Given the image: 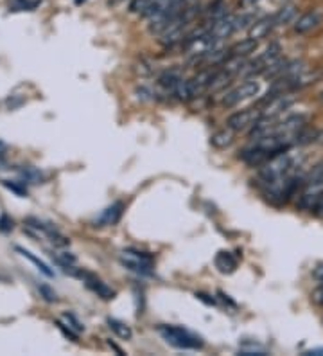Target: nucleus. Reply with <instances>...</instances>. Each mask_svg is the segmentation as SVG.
I'll use <instances>...</instances> for the list:
<instances>
[{
  "mask_svg": "<svg viewBox=\"0 0 323 356\" xmlns=\"http://www.w3.org/2000/svg\"><path fill=\"white\" fill-rule=\"evenodd\" d=\"M323 198V162H318L316 166L304 176L302 189L296 195V207L304 213H316L320 202Z\"/></svg>",
  "mask_w": 323,
  "mask_h": 356,
  "instance_id": "nucleus-1",
  "label": "nucleus"
},
{
  "mask_svg": "<svg viewBox=\"0 0 323 356\" xmlns=\"http://www.w3.org/2000/svg\"><path fill=\"white\" fill-rule=\"evenodd\" d=\"M157 331L160 333L162 338L166 340L169 346L176 347V349H181V351H198V349H203L205 342L203 338L196 333L189 331L183 326H175V324H160L157 328Z\"/></svg>",
  "mask_w": 323,
  "mask_h": 356,
  "instance_id": "nucleus-2",
  "label": "nucleus"
},
{
  "mask_svg": "<svg viewBox=\"0 0 323 356\" xmlns=\"http://www.w3.org/2000/svg\"><path fill=\"white\" fill-rule=\"evenodd\" d=\"M120 265L128 270L135 272L138 276H153V261L155 256L151 252L138 250V248H128L120 254Z\"/></svg>",
  "mask_w": 323,
  "mask_h": 356,
  "instance_id": "nucleus-3",
  "label": "nucleus"
},
{
  "mask_svg": "<svg viewBox=\"0 0 323 356\" xmlns=\"http://www.w3.org/2000/svg\"><path fill=\"white\" fill-rule=\"evenodd\" d=\"M218 69V67H216ZM216 69L212 67H205L201 69L198 74L190 78V80L185 81V91H187V101H192L196 97L203 95L205 92H209V86L212 83V78L216 74Z\"/></svg>",
  "mask_w": 323,
  "mask_h": 356,
  "instance_id": "nucleus-4",
  "label": "nucleus"
},
{
  "mask_svg": "<svg viewBox=\"0 0 323 356\" xmlns=\"http://www.w3.org/2000/svg\"><path fill=\"white\" fill-rule=\"evenodd\" d=\"M259 92H261V83L255 80H248L224 95L223 101H221V105H223L224 108H232V106L239 105V103H242V101L255 97Z\"/></svg>",
  "mask_w": 323,
  "mask_h": 356,
  "instance_id": "nucleus-5",
  "label": "nucleus"
},
{
  "mask_svg": "<svg viewBox=\"0 0 323 356\" xmlns=\"http://www.w3.org/2000/svg\"><path fill=\"white\" fill-rule=\"evenodd\" d=\"M295 103V95L291 92H284L281 95H275L268 99L264 105H261V117H270V119H279V115H282L285 110H289L291 105Z\"/></svg>",
  "mask_w": 323,
  "mask_h": 356,
  "instance_id": "nucleus-6",
  "label": "nucleus"
},
{
  "mask_svg": "<svg viewBox=\"0 0 323 356\" xmlns=\"http://www.w3.org/2000/svg\"><path fill=\"white\" fill-rule=\"evenodd\" d=\"M29 228H34L36 233H42L43 236H47L51 241L56 245V247H68L70 245V239H68L65 234H62L54 227L53 224H47V222H42L38 218H33V216H29L27 219L24 222Z\"/></svg>",
  "mask_w": 323,
  "mask_h": 356,
  "instance_id": "nucleus-7",
  "label": "nucleus"
},
{
  "mask_svg": "<svg viewBox=\"0 0 323 356\" xmlns=\"http://www.w3.org/2000/svg\"><path fill=\"white\" fill-rule=\"evenodd\" d=\"M259 117H261V110L259 108L239 110V112H235L227 119V128L232 130L233 133L244 132V130L252 128Z\"/></svg>",
  "mask_w": 323,
  "mask_h": 356,
  "instance_id": "nucleus-8",
  "label": "nucleus"
},
{
  "mask_svg": "<svg viewBox=\"0 0 323 356\" xmlns=\"http://www.w3.org/2000/svg\"><path fill=\"white\" fill-rule=\"evenodd\" d=\"M233 20H235V14H224L223 19H219L218 22L209 27L210 36L216 40V42H221V40L229 38L235 33V25H233Z\"/></svg>",
  "mask_w": 323,
  "mask_h": 356,
  "instance_id": "nucleus-9",
  "label": "nucleus"
},
{
  "mask_svg": "<svg viewBox=\"0 0 323 356\" xmlns=\"http://www.w3.org/2000/svg\"><path fill=\"white\" fill-rule=\"evenodd\" d=\"M124 214V204L122 202H115L109 207H106L103 213L99 214V218L95 219V227H114L120 222Z\"/></svg>",
  "mask_w": 323,
  "mask_h": 356,
  "instance_id": "nucleus-10",
  "label": "nucleus"
},
{
  "mask_svg": "<svg viewBox=\"0 0 323 356\" xmlns=\"http://www.w3.org/2000/svg\"><path fill=\"white\" fill-rule=\"evenodd\" d=\"M275 27V14H268V16H262V19L253 22L252 27L248 29V36L259 42V40H264L266 36H270V33Z\"/></svg>",
  "mask_w": 323,
  "mask_h": 356,
  "instance_id": "nucleus-11",
  "label": "nucleus"
},
{
  "mask_svg": "<svg viewBox=\"0 0 323 356\" xmlns=\"http://www.w3.org/2000/svg\"><path fill=\"white\" fill-rule=\"evenodd\" d=\"M322 22V14L318 11H309V13H304L295 22V33L296 34H307L309 31L316 29Z\"/></svg>",
  "mask_w": 323,
  "mask_h": 356,
  "instance_id": "nucleus-12",
  "label": "nucleus"
},
{
  "mask_svg": "<svg viewBox=\"0 0 323 356\" xmlns=\"http://www.w3.org/2000/svg\"><path fill=\"white\" fill-rule=\"evenodd\" d=\"M214 265L221 274H233L235 268H237V257L233 256L232 252L221 250L216 254Z\"/></svg>",
  "mask_w": 323,
  "mask_h": 356,
  "instance_id": "nucleus-13",
  "label": "nucleus"
},
{
  "mask_svg": "<svg viewBox=\"0 0 323 356\" xmlns=\"http://www.w3.org/2000/svg\"><path fill=\"white\" fill-rule=\"evenodd\" d=\"M259 47V42L253 38H244L241 42L233 43L232 47H229V56H237V58H248L250 54H253Z\"/></svg>",
  "mask_w": 323,
  "mask_h": 356,
  "instance_id": "nucleus-14",
  "label": "nucleus"
},
{
  "mask_svg": "<svg viewBox=\"0 0 323 356\" xmlns=\"http://www.w3.org/2000/svg\"><path fill=\"white\" fill-rule=\"evenodd\" d=\"M14 250L18 252L20 256H24L25 259H29V261L33 263V265H36V268H38V270L42 272L43 276L51 277V279H53V277H54V270H53V268H51V266H49L45 261H42L40 257L34 256L33 252H29L27 248H24V247H14Z\"/></svg>",
  "mask_w": 323,
  "mask_h": 356,
  "instance_id": "nucleus-15",
  "label": "nucleus"
},
{
  "mask_svg": "<svg viewBox=\"0 0 323 356\" xmlns=\"http://www.w3.org/2000/svg\"><path fill=\"white\" fill-rule=\"evenodd\" d=\"M181 80H183V78H181L180 72L167 71V72H164L160 78H158V85H160L162 88H166L167 92H172V94H175L176 86L180 85Z\"/></svg>",
  "mask_w": 323,
  "mask_h": 356,
  "instance_id": "nucleus-16",
  "label": "nucleus"
},
{
  "mask_svg": "<svg viewBox=\"0 0 323 356\" xmlns=\"http://www.w3.org/2000/svg\"><path fill=\"white\" fill-rule=\"evenodd\" d=\"M232 143H233V132L229 128L218 130V132L212 133V137H210V144H212L216 150H224V147H229Z\"/></svg>",
  "mask_w": 323,
  "mask_h": 356,
  "instance_id": "nucleus-17",
  "label": "nucleus"
},
{
  "mask_svg": "<svg viewBox=\"0 0 323 356\" xmlns=\"http://www.w3.org/2000/svg\"><path fill=\"white\" fill-rule=\"evenodd\" d=\"M106 324H108V328L112 329V333H115V335H117L119 338H122V340H129V338L133 337V331H131V328H129L126 322L119 320V318L109 317L108 320H106Z\"/></svg>",
  "mask_w": 323,
  "mask_h": 356,
  "instance_id": "nucleus-18",
  "label": "nucleus"
},
{
  "mask_svg": "<svg viewBox=\"0 0 323 356\" xmlns=\"http://www.w3.org/2000/svg\"><path fill=\"white\" fill-rule=\"evenodd\" d=\"M296 14V8L293 4H285L282 5L281 10L275 13V24L276 27H281V25H287L291 20L295 19Z\"/></svg>",
  "mask_w": 323,
  "mask_h": 356,
  "instance_id": "nucleus-19",
  "label": "nucleus"
},
{
  "mask_svg": "<svg viewBox=\"0 0 323 356\" xmlns=\"http://www.w3.org/2000/svg\"><path fill=\"white\" fill-rule=\"evenodd\" d=\"M53 259L57 265L62 266L65 272H68L72 266L77 265V257L74 256V254H70V252H62V254H56V256L53 254Z\"/></svg>",
  "mask_w": 323,
  "mask_h": 356,
  "instance_id": "nucleus-20",
  "label": "nucleus"
},
{
  "mask_svg": "<svg viewBox=\"0 0 323 356\" xmlns=\"http://www.w3.org/2000/svg\"><path fill=\"white\" fill-rule=\"evenodd\" d=\"M0 184L4 185L5 189H10L11 193H14L16 196H20V198H25L27 196V185H25V182H20V180H2Z\"/></svg>",
  "mask_w": 323,
  "mask_h": 356,
  "instance_id": "nucleus-21",
  "label": "nucleus"
},
{
  "mask_svg": "<svg viewBox=\"0 0 323 356\" xmlns=\"http://www.w3.org/2000/svg\"><path fill=\"white\" fill-rule=\"evenodd\" d=\"M255 20H257L255 14H252V13H244V14H239V16H235V20H233V25H235V33H237V31H241V29H250Z\"/></svg>",
  "mask_w": 323,
  "mask_h": 356,
  "instance_id": "nucleus-22",
  "label": "nucleus"
},
{
  "mask_svg": "<svg viewBox=\"0 0 323 356\" xmlns=\"http://www.w3.org/2000/svg\"><path fill=\"white\" fill-rule=\"evenodd\" d=\"M18 171L22 173V176H24L27 182H33V184H42L43 182V175L38 169H34V167H18Z\"/></svg>",
  "mask_w": 323,
  "mask_h": 356,
  "instance_id": "nucleus-23",
  "label": "nucleus"
},
{
  "mask_svg": "<svg viewBox=\"0 0 323 356\" xmlns=\"http://www.w3.org/2000/svg\"><path fill=\"white\" fill-rule=\"evenodd\" d=\"M42 4V0H16V4L10 8V11H34Z\"/></svg>",
  "mask_w": 323,
  "mask_h": 356,
  "instance_id": "nucleus-24",
  "label": "nucleus"
},
{
  "mask_svg": "<svg viewBox=\"0 0 323 356\" xmlns=\"http://www.w3.org/2000/svg\"><path fill=\"white\" fill-rule=\"evenodd\" d=\"M54 324H56V328L63 333V337L70 338L72 342H77L79 335H77V331H74V329H72L70 326L65 322V320H54Z\"/></svg>",
  "mask_w": 323,
  "mask_h": 356,
  "instance_id": "nucleus-25",
  "label": "nucleus"
},
{
  "mask_svg": "<svg viewBox=\"0 0 323 356\" xmlns=\"http://www.w3.org/2000/svg\"><path fill=\"white\" fill-rule=\"evenodd\" d=\"M63 320H65V322H67L68 326L74 329V331H77V333L85 331V324L81 322L79 318H77L74 313H70V311H65V313H63Z\"/></svg>",
  "mask_w": 323,
  "mask_h": 356,
  "instance_id": "nucleus-26",
  "label": "nucleus"
},
{
  "mask_svg": "<svg viewBox=\"0 0 323 356\" xmlns=\"http://www.w3.org/2000/svg\"><path fill=\"white\" fill-rule=\"evenodd\" d=\"M38 292H40V297H43L45 302H57V300H60L56 292H54L49 285H38Z\"/></svg>",
  "mask_w": 323,
  "mask_h": 356,
  "instance_id": "nucleus-27",
  "label": "nucleus"
},
{
  "mask_svg": "<svg viewBox=\"0 0 323 356\" xmlns=\"http://www.w3.org/2000/svg\"><path fill=\"white\" fill-rule=\"evenodd\" d=\"M13 228H14L13 218L8 216V214H2V216H0V233L8 234V233H11Z\"/></svg>",
  "mask_w": 323,
  "mask_h": 356,
  "instance_id": "nucleus-28",
  "label": "nucleus"
},
{
  "mask_svg": "<svg viewBox=\"0 0 323 356\" xmlns=\"http://www.w3.org/2000/svg\"><path fill=\"white\" fill-rule=\"evenodd\" d=\"M194 295H196V299L201 300V302H205L207 306H218V300H216L212 295H207V294H203V292H196Z\"/></svg>",
  "mask_w": 323,
  "mask_h": 356,
  "instance_id": "nucleus-29",
  "label": "nucleus"
},
{
  "mask_svg": "<svg viewBox=\"0 0 323 356\" xmlns=\"http://www.w3.org/2000/svg\"><path fill=\"white\" fill-rule=\"evenodd\" d=\"M311 297H313V302L314 304H318V306H323V285H322V283H320L318 288H316V290L313 292V295H311Z\"/></svg>",
  "mask_w": 323,
  "mask_h": 356,
  "instance_id": "nucleus-30",
  "label": "nucleus"
},
{
  "mask_svg": "<svg viewBox=\"0 0 323 356\" xmlns=\"http://www.w3.org/2000/svg\"><path fill=\"white\" fill-rule=\"evenodd\" d=\"M261 4V0H239V8L241 10H253Z\"/></svg>",
  "mask_w": 323,
  "mask_h": 356,
  "instance_id": "nucleus-31",
  "label": "nucleus"
},
{
  "mask_svg": "<svg viewBox=\"0 0 323 356\" xmlns=\"http://www.w3.org/2000/svg\"><path fill=\"white\" fill-rule=\"evenodd\" d=\"M313 276L314 279L318 281V283H322L323 285V263H320V265H316V268L313 270Z\"/></svg>",
  "mask_w": 323,
  "mask_h": 356,
  "instance_id": "nucleus-32",
  "label": "nucleus"
},
{
  "mask_svg": "<svg viewBox=\"0 0 323 356\" xmlns=\"http://www.w3.org/2000/svg\"><path fill=\"white\" fill-rule=\"evenodd\" d=\"M218 295H219V297H221V299L224 300V302H227V304H230V306H232V308H237V304H235V302H233L232 299H230V295L223 294V292H218Z\"/></svg>",
  "mask_w": 323,
  "mask_h": 356,
  "instance_id": "nucleus-33",
  "label": "nucleus"
},
{
  "mask_svg": "<svg viewBox=\"0 0 323 356\" xmlns=\"http://www.w3.org/2000/svg\"><path fill=\"white\" fill-rule=\"evenodd\" d=\"M304 355L307 356H323V347H316V349H311V351H305Z\"/></svg>",
  "mask_w": 323,
  "mask_h": 356,
  "instance_id": "nucleus-34",
  "label": "nucleus"
},
{
  "mask_svg": "<svg viewBox=\"0 0 323 356\" xmlns=\"http://www.w3.org/2000/svg\"><path fill=\"white\" fill-rule=\"evenodd\" d=\"M108 346L112 347V349H114V351H117V355H120V356L124 355V351H122V349H120V347L117 346V344H114V342H112V340H108Z\"/></svg>",
  "mask_w": 323,
  "mask_h": 356,
  "instance_id": "nucleus-35",
  "label": "nucleus"
},
{
  "mask_svg": "<svg viewBox=\"0 0 323 356\" xmlns=\"http://www.w3.org/2000/svg\"><path fill=\"white\" fill-rule=\"evenodd\" d=\"M316 216H320V218H323V198H322V202H320V205H318V209H316Z\"/></svg>",
  "mask_w": 323,
  "mask_h": 356,
  "instance_id": "nucleus-36",
  "label": "nucleus"
},
{
  "mask_svg": "<svg viewBox=\"0 0 323 356\" xmlns=\"http://www.w3.org/2000/svg\"><path fill=\"white\" fill-rule=\"evenodd\" d=\"M2 152H4V144L0 143V155H2Z\"/></svg>",
  "mask_w": 323,
  "mask_h": 356,
  "instance_id": "nucleus-37",
  "label": "nucleus"
},
{
  "mask_svg": "<svg viewBox=\"0 0 323 356\" xmlns=\"http://www.w3.org/2000/svg\"><path fill=\"white\" fill-rule=\"evenodd\" d=\"M83 2H86V0H76V4H83Z\"/></svg>",
  "mask_w": 323,
  "mask_h": 356,
  "instance_id": "nucleus-38",
  "label": "nucleus"
},
{
  "mask_svg": "<svg viewBox=\"0 0 323 356\" xmlns=\"http://www.w3.org/2000/svg\"><path fill=\"white\" fill-rule=\"evenodd\" d=\"M320 101H322V103H323V92H320Z\"/></svg>",
  "mask_w": 323,
  "mask_h": 356,
  "instance_id": "nucleus-39",
  "label": "nucleus"
}]
</instances>
